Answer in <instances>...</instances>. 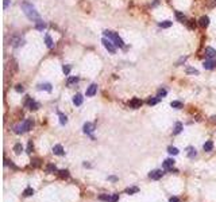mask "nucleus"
<instances>
[{
    "label": "nucleus",
    "instance_id": "0eeeda50",
    "mask_svg": "<svg viewBox=\"0 0 216 202\" xmlns=\"http://www.w3.org/2000/svg\"><path fill=\"white\" fill-rule=\"evenodd\" d=\"M83 131L86 135H90V133L95 131V124H92V123H85L83 127Z\"/></svg>",
    "mask_w": 216,
    "mask_h": 202
},
{
    "label": "nucleus",
    "instance_id": "c85d7f7f",
    "mask_svg": "<svg viewBox=\"0 0 216 202\" xmlns=\"http://www.w3.org/2000/svg\"><path fill=\"white\" fill-rule=\"evenodd\" d=\"M170 106H172V108H176V109H181L182 108V102H181V101H172V102H170Z\"/></svg>",
    "mask_w": 216,
    "mask_h": 202
},
{
    "label": "nucleus",
    "instance_id": "5701e85b",
    "mask_svg": "<svg viewBox=\"0 0 216 202\" xmlns=\"http://www.w3.org/2000/svg\"><path fill=\"white\" fill-rule=\"evenodd\" d=\"M14 151H15V154H22V151H23V146H22V143H16L15 146H14Z\"/></svg>",
    "mask_w": 216,
    "mask_h": 202
},
{
    "label": "nucleus",
    "instance_id": "a18cd8bd",
    "mask_svg": "<svg viewBox=\"0 0 216 202\" xmlns=\"http://www.w3.org/2000/svg\"><path fill=\"white\" fill-rule=\"evenodd\" d=\"M8 4H10V0H4V8H7Z\"/></svg>",
    "mask_w": 216,
    "mask_h": 202
},
{
    "label": "nucleus",
    "instance_id": "2f4dec72",
    "mask_svg": "<svg viewBox=\"0 0 216 202\" xmlns=\"http://www.w3.org/2000/svg\"><path fill=\"white\" fill-rule=\"evenodd\" d=\"M196 150H195V148L193 147H188V156L189 158H195V156H196Z\"/></svg>",
    "mask_w": 216,
    "mask_h": 202
},
{
    "label": "nucleus",
    "instance_id": "aec40b11",
    "mask_svg": "<svg viewBox=\"0 0 216 202\" xmlns=\"http://www.w3.org/2000/svg\"><path fill=\"white\" fill-rule=\"evenodd\" d=\"M46 172H49V174H53V172H58L57 171V166L53 163H49L46 166Z\"/></svg>",
    "mask_w": 216,
    "mask_h": 202
},
{
    "label": "nucleus",
    "instance_id": "c756f323",
    "mask_svg": "<svg viewBox=\"0 0 216 202\" xmlns=\"http://www.w3.org/2000/svg\"><path fill=\"white\" fill-rule=\"evenodd\" d=\"M58 177H59L61 179L68 178V177H69V171H68V170H61V171H58Z\"/></svg>",
    "mask_w": 216,
    "mask_h": 202
},
{
    "label": "nucleus",
    "instance_id": "6ab92c4d",
    "mask_svg": "<svg viewBox=\"0 0 216 202\" xmlns=\"http://www.w3.org/2000/svg\"><path fill=\"white\" fill-rule=\"evenodd\" d=\"M38 89H39V90H46V92H51V84H49V82L39 84V85H38Z\"/></svg>",
    "mask_w": 216,
    "mask_h": 202
},
{
    "label": "nucleus",
    "instance_id": "bb28decb",
    "mask_svg": "<svg viewBox=\"0 0 216 202\" xmlns=\"http://www.w3.org/2000/svg\"><path fill=\"white\" fill-rule=\"evenodd\" d=\"M35 28H37V30H39V31H43V30L46 28V24L43 23L42 19H41L39 22H37V23H35Z\"/></svg>",
    "mask_w": 216,
    "mask_h": 202
},
{
    "label": "nucleus",
    "instance_id": "58836bf2",
    "mask_svg": "<svg viewBox=\"0 0 216 202\" xmlns=\"http://www.w3.org/2000/svg\"><path fill=\"white\" fill-rule=\"evenodd\" d=\"M118 199H119V194H114V195H111L110 202H118Z\"/></svg>",
    "mask_w": 216,
    "mask_h": 202
},
{
    "label": "nucleus",
    "instance_id": "423d86ee",
    "mask_svg": "<svg viewBox=\"0 0 216 202\" xmlns=\"http://www.w3.org/2000/svg\"><path fill=\"white\" fill-rule=\"evenodd\" d=\"M96 92H97V85H96V84H90V85L88 86V89H86V96H88V97H92V96L96 94Z\"/></svg>",
    "mask_w": 216,
    "mask_h": 202
},
{
    "label": "nucleus",
    "instance_id": "39448f33",
    "mask_svg": "<svg viewBox=\"0 0 216 202\" xmlns=\"http://www.w3.org/2000/svg\"><path fill=\"white\" fill-rule=\"evenodd\" d=\"M142 104H143V102H142V100H139V98H137V97L132 98L131 101H128V106H130V108H132V109L141 108Z\"/></svg>",
    "mask_w": 216,
    "mask_h": 202
},
{
    "label": "nucleus",
    "instance_id": "473e14b6",
    "mask_svg": "<svg viewBox=\"0 0 216 202\" xmlns=\"http://www.w3.org/2000/svg\"><path fill=\"white\" fill-rule=\"evenodd\" d=\"M70 65H63V67H62V71H63V74L65 76H69V73H70Z\"/></svg>",
    "mask_w": 216,
    "mask_h": 202
},
{
    "label": "nucleus",
    "instance_id": "72a5a7b5",
    "mask_svg": "<svg viewBox=\"0 0 216 202\" xmlns=\"http://www.w3.org/2000/svg\"><path fill=\"white\" fill-rule=\"evenodd\" d=\"M138 191H139L138 187H128V189H126L127 194H134V193H138Z\"/></svg>",
    "mask_w": 216,
    "mask_h": 202
},
{
    "label": "nucleus",
    "instance_id": "ddd939ff",
    "mask_svg": "<svg viewBox=\"0 0 216 202\" xmlns=\"http://www.w3.org/2000/svg\"><path fill=\"white\" fill-rule=\"evenodd\" d=\"M205 55H207V58L209 59H212L216 57V50L215 49H212V47H207L205 49Z\"/></svg>",
    "mask_w": 216,
    "mask_h": 202
},
{
    "label": "nucleus",
    "instance_id": "20e7f679",
    "mask_svg": "<svg viewBox=\"0 0 216 202\" xmlns=\"http://www.w3.org/2000/svg\"><path fill=\"white\" fill-rule=\"evenodd\" d=\"M24 45V39L22 38V36H18V35H15V36H12L11 38V46L14 47H20Z\"/></svg>",
    "mask_w": 216,
    "mask_h": 202
},
{
    "label": "nucleus",
    "instance_id": "9d476101",
    "mask_svg": "<svg viewBox=\"0 0 216 202\" xmlns=\"http://www.w3.org/2000/svg\"><path fill=\"white\" fill-rule=\"evenodd\" d=\"M53 154L54 155H63L65 154V151H63V147L61 146V144H55L54 147H53Z\"/></svg>",
    "mask_w": 216,
    "mask_h": 202
},
{
    "label": "nucleus",
    "instance_id": "f257e3e1",
    "mask_svg": "<svg viewBox=\"0 0 216 202\" xmlns=\"http://www.w3.org/2000/svg\"><path fill=\"white\" fill-rule=\"evenodd\" d=\"M22 10H23L24 15L27 16V18H28L30 20L35 22V23L41 20L39 14L37 12L35 7H34V5H32L31 3H28V1H23V3H22Z\"/></svg>",
    "mask_w": 216,
    "mask_h": 202
},
{
    "label": "nucleus",
    "instance_id": "ea45409f",
    "mask_svg": "<svg viewBox=\"0 0 216 202\" xmlns=\"http://www.w3.org/2000/svg\"><path fill=\"white\" fill-rule=\"evenodd\" d=\"M15 90H16V92H19V93H22V92L24 90V88L22 85H16L15 86Z\"/></svg>",
    "mask_w": 216,
    "mask_h": 202
},
{
    "label": "nucleus",
    "instance_id": "c9c22d12",
    "mask_svg": "<svg viewBox=\"0 0 216 202\" xmlns=\"http://www.w3.org/2000/svg\"><path fill=\"white\" fill-rule=\"evenodd\" d=\"M158 101H159V98H158V97L149 98V101H147V104H149V105H155V104H158Z\"/></svg>",
    "mask_w": 216,
    "mask_h": 202
},
{
    "label": "nucleus",
    "instance_id": "6e6552de",
    "mask_svg": "<svg viewBox=\"0 0 216 202\" xmlns=\"http://www.w3.org/2000/svg\"><path fill=\"white\" fill-rule=\"evenodd\" d=\"M111 41L115 43V46H119V47H123V46H124V42H123V39L120 38L118 34H114V36L111 38Z\"/></svg>",
    "mask_w": 216,
    "mask_h": 202
},
{
    "label": "nucleus",
    "instance_id": "f03ea898",
    "mask_svg": "<svg viewBox=\"0 0 216 202\" xmlns=\"http://www.w3.org/2000/svg\"><path fill=\"white\" fill-rule=\"evenodd\" d=\"M24 106H26V108H28L30 111H37V109L39 108V104H38V102H35V101L32 100L31 97H27V98H26V101H24Z\"/></svg>",
    "mask_w": 216,
    "mask_h": 202
},
{
    "label": "nucleus",
    "instance_id": "7c9ffc66",
    "mask_svg": "<svg viewBox=\"0 0 216 202\" xmlns=\"http://www.w3.org/2000/svg\"><path fill=\"white\" fill-rule=\"evenodd\" d=\"M32 194H34V189H32V187H27V189L23 191L24 197H30V195H32Z\"/></svg>",
    "mask_w": 216,
    "mask_h": 202
},
{
    "label": "nucleus",
    "instance_id": "a878e982",
    "mask_svg": "<svg viewBox=\"0 0 216 202\" xmlns=\"http://www.w3.org/2000/svg\"><path fill=\"white\" fill-rule=\"evenodd\" d=\"M79 80H80L79 77H69V78H68V81H66V85L70 86V85H73V84H77Z\"/></svg>",
    "mask_w": 216,
    "mask_h": 202
},
{
    "label": "nucleus",
    "instance_id": "c03bdc74",
    "mask_svg": "<svg viewBox=\"0 0 216 202\" xmlns=\"http://www.w3.org/2000/svg\"><path fill=\"white\" fill-rule=\"evenodd\" d=\"M169 202H180V199L177 198V197H172V198L169 199Z\"/></svg>",
    "mask_w": 216,
    "mask_h": 202
},
{
    "label": "nucleus",
    "instance_id": "4c0bfd02",
    "mask_svg": "<svg viewBox=\"0 0 216 202\" xmlns=\"http://www.w3.org/2000/svg\"><path fill=\"white\" fill-rule=\"evenodd\" d=\"M186 73L188 74H199V70L193 69V67H188V69H186Z\"/></svg>",
    "mask_w": 216,
    "mask_h": 202
},
{
    "label": "nucleus",
    "instance_id": "4468645a",
    "mask_svg": "<svg viewBox=\"0 0 216 202\" xmlns=\"http://www.w3.org/2000/svg\"><path fill=\"white\" fill-rule=\"evenodd\" d=\"M208 24H209L208 16H201L200 19H199V26H200V27H208Z\"/></svg>",
    "mask_w": 216,
    "mask_h": 202
},
{
    "label": "nucleus",
    "instance_id": "412c9836",
    "mask_svg": "<svg viewBox=\"0 0 216 202\" xmlns=\"http://www.w3.org/2000/svg\"><path fill=\"white\" fill-rule=\"evenodd\" d=\"M176 19L180 22V23H185V20H186V18H185V15L182 14V12L180 11H176Z\"/></svg>",
    "mask_w": 216,
    "mask_h": 202
},
{
    "label": "nucleus",
    "instance_id": "f3484780",
    "mask_svg": "<svg viewBox=\"0 0 216 202\" xmlns=\"http://www.w3.org/2000/svg\"><path fill=\"white\" fill-rule=\"evenodd\" d=\"M182 128H184V125H182V123H180V121H177L176 125H174V129H173V135H178V133L182 131Z\"/></svg>",
    "mask_w": 216,
    "mask_h": 202
},
{
    "label": "nucleus",
    "instance_id": "9b49d317",
    "mask_svg": "<svg viewBox=\"0 0 216 202\" xmlns=\"http://www.w3.org/2000/svg\"><path fill=\"white\" fill-rule=\"evenodd\" d=\"M216 66V61H212V59H208V61H204V63H203V67L207 70H211L213 69V67Z\"/></svg>",
    "mask_w": 216,
    "mask_h": 202
},
{
    "label": "nucleus",
    "instance_id": "393cba45",
    "mask_svg": "<svg viewBox=\"0 0 216 202\" xmlns=\"http://www.w3.org/2000/svg\"><path fill=\"white\" fill-rule=\"evenodd\" d=\"M172 24L173 23L170 22V20H164V22H161L158 26H159L161 28H169V27H172Z\"/></svg>",
    "mask_w": 216,
    "mask_h": 202
},
{
    "label": "nucleus",
    "instance_id": "b1692460",
    "mask_svg": "<svg viewBox=\"0 0 216 202\" xmlns=\"http://www.w3.org/2000/svg\"><path fill=\"white\" fill-rule=\"evenodd\" d=\"M58 117H59V124H61V125H65V124L68 123V117L65 116L63 113L59 112V113H58Z\"/></svg>",
    "mask_w": 216,
    "mask_h": 202
},
{
    "label": "nucleus",
    "instance_id": "79ce46f5",
    "mask_svg": "<svg viewBox=\"0 0 216 202\" xmlns=\"http://www.w3.org/2000/svg\"><path fill=\"white\" fill-rule=\"evenodd\" d=\"M32 166H34V167H38V166H39V160L38 159H35V160H32Z\"/></svg>",
    "mask_w": 216,
    "mask_h": 202
},
{
    "label": "nucleus",
    "instance_id": "a211bd4d",
    "mask_svg": "<svg viewBox=\"0 0 216 202\" xmlns=\"http://www.w3.org/2000/svg\"><path fill=\"white\" fill-rule=\"evenodd\" d=\"M203 148H204V151L211 152V151L213 150V142H212V140H208V142H205L204 146H203Z\"/></svg>",
    "mask_w": 216,
    "mask_h": 202
},
{
    "label": "nucleus",
    "instance_id": "cd10ccee",
    "mask_svg": "<svg viewBox=\"0 0 216 202\" xmlns=\"http://www.w3.org/2000/svg\"><path fill=\"white\" fill-rule=\"evenodd\" d=\"M166 94H168V90L164 89V88H161V89H158V92H157V97L162 98V97H165Z\"/></svg>",
    "mask_w": 216,
    "mask_h": 202
},
{
    "label": "nucleus",
    "instance_id": "1a4fd4ad",
    "mask_svg": "<svg viewBox=\"0 0 216 202\" xmlns=\"http://www.w3.org/2000/svg\"><path fill=\"white\" fill-rule=\"evenodd\" d=\"M162 174H164V172H162V170H154V171H151V172L149 174V178L150 179H154V181H158V179L162 177Z\"/></svg>",
    "mask_w": 216,
    "mask_h": 202
},
{
    "label": "nucleus",
    "instance_id": "f704fd0d",
    "mask_svg": "<svg viewBox=\"0 0 216 202\" xmlns=\"http://www.w3.org/2000/svg\"><path fill=\"white\" fill-rule=\"evenodd\" d=\"M168 152H169L170 155H177L180 151H178L176 147H169V148H168Z\"/></svg>",
    "mask_w": 216,
    "mask_h": 202
},
{
    "label": "nucleus",
    "instance_id": "dca6fc26",
    "mask_svg": "<svg viewBox=\"0 0 216 202\" xmlns=\"http://www.w3.org/2000/svg\"><path fill=\"white\" fill-rule=\"evenodd\" d=\"M83 100H84L83 94L77 93V94H76V96H75V97H73V104H75V105H77V106H79V105H81V104H83Z\"/></svg>",
    "mask_w": 216,
    "mask_h": 202
},
{
    "label": "nucleus",
    "instance_id": "f8f14e48",
    "mask_svg": "<svg viewBox=\"0 0 216 202\" xmlns=\"http://www.w3.org/2000/svg\"><path fill=\"white\" fill-rule=\"evenodd\" d=\"M23 127H24V131H26V132L30 131V129H32V127H34V120H31V119L24 120L23 121Z\"/></svg>",
    "mask_w": 216,
    "mask_h": 202
},
{
    "label": "nucleus",
    "instance_id": "4be33fe9",
    "mask_svg": "<svg viewBox=\"0 0 216 202\" xmlns=\"http://www.w3.org/2000/svg\"><path fill=\"white\" fill-rule=\"evenodd\" d=\"M45 43H46V46L49 47V49H51V47L54 46V43H53V41H51L50 35H45Z\"/></svg>",
    "mask_w": 216,
    "mask_h": 202
},
{
    "label": "nucleus",
    "instance_id": "49530a36",
    "mask_svg": "<svg viewBox=\"0 0 216 202\" xmlns=\"http://www.w3.org/2000/svg\"><path fill=\"white\" fill-rule=\"evenodd\" d=\"M116 179H118L116 177H110V181H116Z\"/></svg>",
    "mask_w": 216,
    "mask_h": 202
},
{
    "label": "nucleus",
    "instance_id": "7ed1b4c3",
    "mask_svg": "<svg viewBox=\"0 0 216 202\" xmlns=\"http://www.w3.org/2000/svg\"><path fill=\"white\" fill-rule=\"evenodd\" d=\"M101 42H103V46L106 47V49H107V50H108V51H110L111 54H115V51H116V49H115V46H114L115 43H112V42H111V39H108V38H104V39H103V41H101Z\"/></svg>",
    "mask_w": 216,
    "mask_h": 202
},
{
    "label": "nucleus",
    "instance_id": "a19ab883",
    "mask_svg": "<svg viewBox=\"0 0 216 202\" xmlns=\"http://www.w3.org/2000/svg\"><path fill=\"white\" fill-rule=\"evenodd\" d=\"M31 151H32V143L30 142V143H28V146H27V152H28V154H31Z\"/></svg>",
    "mask_w": 216,
    "mask_h": 202
},
{
    "label": "nucleus",
    "instance_id": "e433bc0d",
    "mask_svg": "<svg viewBox=\"0 0 216 202\" xmlns=\"http://www.w3.org/2000/svg\"><path fill=\"white\" fill-rule=\"evenodd\" d=\"M99 199H100V201H107V202H110L111 197H110V195H107V194H101V195H99Z\"/></svg>",
    "mask_w": 216,
    "mask_h": 202
},
{
    "label": "nucleus",
    "instance_id": "2eb2a0df",
    "mask_svg": "<svg viewBox=\"0 0 216 202\" xmlns=\"http://www.w3.org/2000/svg\"><path fill=\"white\" fill-rule=\"evenodd\" d=\"M173 166H174V160L173 159H166L165 162H164V168H165V170L173 171Z\"/></svg>",
    "mask_w": 216,
    "mask_h": 202
},
{
    "label": "nucleus",
    "instance_id": "37998d69",
    "mask_svg": "<svg viewBox=\"0 0 216 202\" xmlns=\"http://www.w3.org/2000/svg\"><path fill=\"white\" fill-rule=\"evenodd\" d=\"M185 61H186V57H182V58H181L180 61H178V62H177V66H180L181 63H182V62H185Z\"/></svg>",
    "mask_w": 216,
    "mask_h": 202
}]
</instances>
